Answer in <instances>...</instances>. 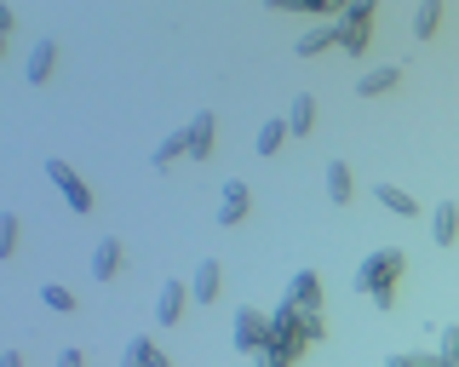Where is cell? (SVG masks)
<instances>
[{"mask_svg":"<svg viewBox=\"0 0 459 367\" xmlns=\"http://www.w3.org/2000/svg\"><path fill=\"white\" fill-rule=\"evenodd\" d=\"M316 126V98L310 92H299L293 98V109H287V132H310Z\"/></svg>","mask_w":459,"mask_h":367,"instance_id":"e0dca14e","label":"cell"},{"mask_svg":"<svg viewBox=\"0 0 459 367\" xmlns=\"http://www.w3.org/2000/svg\"><path fill=\"white\" fill-rule=\"evenodd\" d=\"M40 299H47V310H75V293L57 287V281H47V287H40Z\"/></svg>","mask_w":459,"mask_h":367,"instance_id":"d4e9b609","label":"cell"},{"mask_svg":"<svg viewBox=\"0 0 459 367\" xmlns=\"http://www.w3.org/2000/svg\"><path fill=\"white\" fill-rule=\"evenodd\" d=\"M408 270V259H402L396 247H379L362 259V270H356V293H368L379 310H396V276Z\"/></svg>","mask_w":459,"mask_h":367,"instance_id":"6da1fadb","label":"cell"},{"mask_svg":"<svg viewBox=\"0 0 459 367\" xmlns=\"http://www.w3.org/2000/svg\"><path fill=\"white\" fill-rule=\"evenodd\" d=\"M52 69H57V40L47 35V40H35V52H29V69H23V75H29V87H47V81H52Z\"/></svg>","mask_w":459,"mask_h":367,"instance_id":"8992f818","label":"cell"},{"mask_svg":"<svg viewBox=\"0 0 459 367\" xmlns=\"http://www.w3.org/2000/svg\"><path fill=\"white\" fill-rule=\"evenodd\" d=\"M47 178L57 184V190H64V201L75 207V213H92V190L81 184V173H75L69 161H57V155H52V161H47Z\"/></svg>","mask_w":459,"mask_h":367,"instance_id":"277c9868","label":"cell"},{"mask_svg":"<svg viewBox=\"0 0 459 367\" xmlns=\"http://www.w3.org/2000/svg\"><path fill=\"white\" fill-rule=\"evenodd\" d=\"M178 155H190V132H172L161 149H155V166H172Z\"/></svg>","mask_w":459,"mask_h":367,"instance_id":"7402d4cb","label":"cell"},{"mask_svg":"<svg viewBox=\"0 0 459 367\" xmlns=\"http://www.w3.org/2000/svg\"><path fill=\"white\" fill-rule=\"evenodd\" d=\"M299 350H305V338H293V345H264L258 350V367H293Z\"/></svg>","mask_w":459,"mask_h":367,"instance_id":"ac0fdd59","label":"cell"},{"mask_svg":"<svg viewBox=\"0 0 459 367\" xmlns=\"http://www.w3.org/2000/svg\"><path fill=\"white\" fill-rule=\"evenodd\" d=\"M373 195H379V207H391V213H402V218L420 213V201H413L408 190H396V184H373Z\"/></svg>","mask_w":459,"mask_h":367,"instance_id":"9a60e30c","label":"cell"},{"mask_svg":"<svg viewBox=\"0 0 459 367\" xmlns=\"http://www.w3.org/2000/svg\"><path fill=\"white\" fill-rule=\"evenodd\" d=\"M184 281H167L161 287V299H155V321H161V328H184Z\"/></svg>","mask_w":459,"mask_h":367,"instance_id":"9c48e42d","label":"cell"},{"mask_svg":"<svg viewBox=\"0 0 459 367\" xmlns=\"http://www.w3.org/2000/svg\"><path fill=\"white\" fill-rule=\"evenodd\" d=\"M385 367H437V356H402L396 350V356H385Z\"/></svg>","mask_w":459,"mask_h":367,"instance_id":"4316f807","label":"cell"},{"mask_svg":"<svg viewBox=\"0 0 459 367\" xmlns=\"http://www.w3.org/2000/svg\"><path fill=\"white\" fill-rule=\"evenodd\" d=\"M92 276L98 281H115V276H121V242H109V235H104V242L92 247Z\"/></svg>","mask_w":459,"mask_h":367,"instance_id":"8fae6325","label":"cell"},{"mask_svg":"<svg viewBox=\"0 0 459 367\" xmlns=\"http://www.w3.org/2000/svg\"><path fill=\"white\" fill-rule=\"evenodd\" d=\"M18 247V213H0V252Z\"/></svg>","mask_w":459,"mask_h":367,"instance_id":"484cf974","label":"cell"},{"mask_svg":"<svg viewBox=\"0 0 459 367\" xmlns=\"http://www.w3.org/2000/svg\"><path fill=\"white\" fill-rule=\"evenodd\" d=\"M322 47H339V23H322V30H305V35H299V58H316V52H322Z\"/></svg>","mask_w":459,"mask_h":367,"instance_id":"5bb4252c","label":"cell"},{"mask_svg":"<svg viewBox=\"0 0 459 367\" xmlns=\"http://www.w3.org/2000/svg\"><path fill=\"white\" fill-rule=\"evenodd\" d=\"M150 356H155V345H150V338H133V345L121 350V367H150Z\"/></svg>","mask_w":459,"mask_h":367,"instance_id":"cb8c5ba5","label":"cell"},{"mask_svg":"<svg viewBox=\"0 0 459 367\" xmlns=\"http://www.w3.org/2000/svg\"><path fill=\"white\" fill-rule=\"evenodd\" d=\"M373 40V6H351L339 18V52H351V58H362Z\"/></svg>","mask_w":459,"mask_h":367,"instance_id":"7a4b0ae2","label":"cell"},{"mask_svg":"<svg viewBox=\"0 0 459 367\" xmlns=\"http://www.w3.org/2000/svg\"><path fill=\"white\" fill-rule=\"evenodd\" d=\"M247 207H253L247 184H241V178H230V184H224V195H219V224H224V230H236V224L247 218Z\"/></svg>","mask_w":459,"mask_h":367,"instance_id":"5b68a950","label":"cell"},{"mask_svg":"<svg viewBox=\"0 0 459 367\" xmlns=\"http://www.w3.org/2000/svg\"><path fill=\"white\" fill-rule=\"evenodd\" d=\"M57 367H86V356L81 350H57Z\"/></svg>","mask_w":459,"mask_h":367,"instance_id":"83f0119b","label":"cell"},{"mask_svg":"<svg viewBox=\"0 0 459 367\" xmlns=\"http://www.w3.org/2000/svg\"><path fill=\"white\" fill-rule=\"evenodd\" d=\"M219 287H224L219 259H201V264H195V281H190V299H195V304H212V299H219Z\"/></svg>","mask_w":459,"mask_h":367,"instance_id":"52a82bcc","label":"cell"},{"mask_svg":"<svg viewBox=\"0 0 459 367\" xmlns=\"http://www.w3.org/2000/svg\"><path fill=\"white\" fill-rule=\"evenodd\" d=\"M396 81H402V64H379V69H368V75H362V87H356V92H362V98H379V92H391Z\"/></svg>","mask_w":459,"mask_h":367,"instance_id":"7c38bea8","label":"cell"},{"mask_svg":"<svg viewBox=\"0 0 459 367\" xmlns=\"http://www.w3.org/2000/svg\"><path fill=\"white\" fill-rule=\"evenodd\" d=\"M287 144V121H264L258 126V155H276Z\"/></svg>","mask_w":459,"mask_h":367,"instance_id":"ffe728a7","label":"cell"},{"mask_svg":"<svg viewBox=\"0 0 459 367\" xmlns=\"http://www.w3.org/2000/svg\"><path fill=\"white\" fill-rule=\"evenodd\" d=\"M437 23H442V6H437V0H425V6L420 12H413V35H437Z\"/></svg>","mask_w":459,"mask_h":367,"instance_id":"44dd1931","label":"cell"},{"mask_svg":"<svg viewBox=\"0 0 459 367\" xmlns=\"http://www.w3.org/2000/svg\"><path fill=\"white\" fill-rule=\"evenodd\" d=\"M287 299H293L299 310H322V276H316V270H299L293 287H287Z\"/></svg>","mask_w":459,"mask_h":367,"instance_id":"30bf717a","label":"cell"},{"mask_svg":"<svg viewBox=\"0 0 459 367\" xmlns=\"http://www.w3.org/2000/svg\"><path fill=\"white\" fill-rule=\"evenodd\" d=\"M299 338H305V345L327 338V316H322V310H305V321H299Z\"/></svg>","mask_w":459,"mask_h":367,"instance_id":"603a6c76","label":"cell"},{"mask_svg":"<svg viewBox=\"0 0 459 367\" xmlns=\"http://www.w3.org/2000/svg\"><path fill=\"white\" fill-rule=\"evenodd\" d=\"M212 126H219V121H212L207 109L190 121V161H207V155H212Z\"/></svg>","mask_w":459,"mask_h":367,"instance_id":"4fadbf2b","label":"cell"},{"mask_svg":"<svg viewBox=\"0 0 459 367\" xmlns=\"http://www.w3.org/2000/svg\"><path fill=\"white\" fill-rule=\"evenodd\" d=\"M430 242H437V247H454L459 242V207L454 201H437V207H430Z\"/></svg>","mask_w":459,"mask_h":367,"instance_id":"ba28073f","label":"cell"},{"mask_svg":"<svg viewBox=\"0 0 459 367\" xmlns=\"http://www.w3.org/2000/svg\"><path fill=\"white\" fill-rule=\"evenodd\" d=\"M0 367H23V356H18V350H6V356H0Z\"/></svg>","mask_w":459,"mask_h":367,"instance_id":"f1b7e54d","label":"cell"},{"mask_svg":"<svg viewBox=\"0 0 459 367\" xmlns=\"http://www.w3.org/2000/svg\"><path fill=\"white\" fill-rule=\"evenodd\" d=\"M437 367H459V321H448L437 338Z\"/></svg>","mask_w":459,"mask_h":367,"instance_id":"d6986e66","label":"cell"},{"mask_svg":"<svg viewBox=\"0 0 459 367\" xmlns=\"http://www.w3.org/2000/svg\"><path fill=\"white\" fill-rule=\"evenodd\" d=\"M264 345H270V316H264V310H253V304H241L236 310V350L258 356Z\"/></svg>","mask_w":459,"mask_h":367,"instance_id":"3957f363","label":"cell"},{"mask_svg":"<svg viewBox=\"0 0 459 367\" xmlns=\"http://www.w3.org/2000/svg\"><path fill=\"white\" fill-rule=\"evenodd\" d=\"M351 190H356V184H351V166H344V161H327V201H351Z\"/></svg>","mask_w":459,"mask_h":367,"instance_id":"2e32d148","label":"cell"}]
</instances>
